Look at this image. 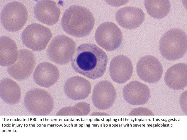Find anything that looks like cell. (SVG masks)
Here are the masks:
<instances>
[{
  "label": "cell",
  "mask_w": 187,
  "mask_h": 140,
  "mask_svg": "<svg viewBox=\"0 0 187 140\" xmlns=\"http://www.w3.org/2000/svg\"><path fill=\"white\" fill-rule=\"evenodd\" d=\"M90 105L84 102H81L72 106L64 107L59 110L58 115H86L90 111Z\"/></svg>",
  "instance_id": "obj_22"
},
{
  "label": "cell",
  "mask_w": 187,
  "mask_h": 140,
  "mask_svg": "<svg viewBox=\"0 0 187 140\" xmlns=\"http://www.w3.org/2000/svg\"><path fill=\"white\" fill-rule=\"evenodd\" d=\"M52 37L50 30L43 25L33 23L28 26L22 32L21 39L23 44L35 51L46 47Z\"/></svg>",
  "instance_id": "obj_6"
},
{
  "label": "cell",
  "mask_w": 187,
  "mask_h": 140,
  "mask_svg": "<svg viewBox=\"0 0 187 140\" xmlns=\"http://www.w3.org/2000/svg\"><path fill=\"white\" fill-rule=\"evenodd\" d=\"M166 85L174 90L183 89L187 85V66L184 63L176 64L170 67L164 76Z\"/></svg>",
  "instance_id": "obj_18"
},
{
  "label": "cell",
  "mask_w": 187,
  "mask_h": 140,
  "mask_svg": "<svg viewBox=\"0 0 187 140\" xmlns=\"http://www.w3.org/2000/svg\"><path fill=\"white\" fill-rule=\"evenodd\" d=\"M91 115H108V114L107 113H105L103 112H96L93 113L91 114Z\"/></svg>",
  "instance_id": "obj_25"
},
{
  "label": "cell",
  "mask_w": 187,
  "mask_h": 140,
  "mask_svg": "<svg viewBox=\"0 0 187 140\" xmlns=\"http://www.w3.org/2000/svg\"><path fill=\"white\" fill-rule=\"evenodd\" d=\"M36 64L33 53L27 49L18 51V56L15 62L7 68L8 74L18 80L26 79L31 74Z\"/></svg>",
  "instance_id": "obj_9"
},
{
  "label": "cell",
  "mask_w": 187,
  "mask_h": 140,
  "mask_svg": "<svg viewBox=\"0 0 187 140\" xmlns=\"http://www.w3.org/2000/svg\"><path fill=\"white\" fill-rule=\"evenodd\" d=\"M24 104L30 113L38 115H47L53 110L54 102L51 95L40 89H32L26 94Z\"/></svg>",
  "instance_id": "obj_7"
},
{
  "label": "cell",
  "mask_w": 187,
  "mask_h": 140,
  "mask_svg": "<svg viewBox=\"0 0 187 140\" xmlns=\"http://www.w3.org/2000/svg\"><path fill=\"white\" fill-rule=\"evenodd\" d=\"M144 5L148 14L157 19L166 16L171 8L169 0H145Z\"/></svg>",
  "instance_id": "obj_21"
},
{
  "label": "cell",
  "mask_w": 187,
  "mask_h": 140,
  "mask_svg": "<svg viewBox=\"0 0 187 140\" xmlns=\"http://www.w3.org/2000/svg\"><path fill=\"white\" fill-rule=\"evenodd\" d=\"M108 60L102 49L95 44L86 43L78 47L71 64L76 72L93 79L103 75Z\"/></svg>",
  "instance_id": "obj_1"
},
{
  "label": "cell",
  "mask_w": 187,
  "mask_h": 140,
  "mask_svg": "<svg viewBox=\"0 0 187 140\" xmlns=\"http://www.w3.org/2000/svg\"><path fill=\"white\" fill-rule=\"evenodd\" d=\"M123 94L125 100L133 106L146 103L150 97V91L148 86L137 81H131L124 87Z\"/></svg>",
  "instance_id": "obj_13"
},
{
  "label": "cell",
  "mask_w": 187,
  "mask_h": 140,
  "mask_svg": "<svg viewBox=\"0 0 187 140\" xmlns=\"http://www.w3.org/2000/svg\"><path fill=\"white\" fill-rule=\"evenodd\" d=\"M132 62L127 56L119 55L114 57L110 62L109 73L112 80L119 84L128 80L133 73Z\"/></svg>",
  "instance_id": "obj_12"
},
{
  "label": "cell",
  "mask_w": 187,
  "mask_h": 140,
  "mask_svg": "<svg viewBox=\"0 0 187 140\" xmlns=\"http://www.w3.org/2000/svg\"><path fill=\"white\" fill-rule=\"evenodd\" d=\"M129 115H154V114L149 109L146 107H140L132 110Z\"/></svg>",
  "instance_id": "obj_23"
},
{
  "label": "cell",
  "mask_w": 187,
  "mask_h": 140,
  "mask_svg": "<svg viewBox=\"0 0 187 140\" xmlns=\"http://www.w3.org/2000/svg\"><path fill=\"white\" fill-rule=\"evenodd\" d=\"M28 18V12L25 6L16 1L6 4L1 15L2 25L6 30L10 32H16L21 29Z\"/></svg>",
  "instance_id": "obj_5"
},
{
  "label": "cell",
  "mask_w": 187,
  "mask_h": 140,
  "mask_svg": "<svg viewBox=\"0 0 187 140\" xmlns=\"http://www.w3.org/2000/svg\"><path fill=\"white\" fill-rule=\"evenodd\" d=\"M94 23V18L91 12L84 7L78 5L67 8L61 21L63 30L68 34L78 37L89 35Z\"/></svg>",
  "instance_id": "obj_2"
},
{
  "label": "cell",
  "mask_w": 187,
  "mask_h": 140,
  "mask_svg": "<svg viewBox=\"0 0 187 140\" xmlns=\"http://www.w3.org/2000/svg\"><path fill=\"white\" fill-rule=\"evenodd\" d=\"M59 73L57 67L47 62L38 64L34 72L33 77L36 83L39 86L49 88L58 80Z\"/></svg>",
  "instance_id": "obj_17"
},
{
  "label": "cell",
  "mask_w": 187,
  "mask_h": 140,
  "mask_svg": "<svg viewBox=\"0 0 187 140\" xmlns=\"http://www.w3.org/2000/svg\"><path fill=\"white\" fill-rule=\"evenodd\" d=\"M116 96L113 84L107 80H102L95 86L92 99L94 106L101 110L110 108L113 104Z\"/></svg>",
  "instance_id": "obj_11"
},
{
  "label": "cell",
  "mask_w": 187,
  "mask_h": 140,
  "mask_svg": "<svg viewBox=\"0 0 187 140\" xmlns=\"http://www.w3.org/2000/svg\"><path fill=\"white\" fill-rule=\"evenodd\" d=\"M34 13L35 18L40 22L52 25L58 21L60 11L55 1L41 0L35 5Z\"/></svg>",
  "instance_id": "obj_16"
},
{
  "label": "cell",
  "mask_w": 187,
  "mask_h": 140,
  "mask_svg": "<svg viewBox=\"0 0 187 140\" xmlns=\"http://www.w3.org/2000/svg\"><path fill=\"white\" fill-rule=\"evenodd\" d=\"M0 64L3 66L10 65L16 61L18 56L17 45L8 36L0 37Z\"/></svg>",
  "instance_id": "obj_19"
},
{
  "label": "cell",
  "mask_w": 187,
  "mask_h": 140,
  "mask_svg": "<svg viewBox=\"0 0 187 140\" xmlns=\"http://www.w3.org/2000/svg\"><path fill=\"white\" fill-rule=\"evenodd\" d=\"M76 45L72 39L64 35L55 36L47 50L49 58L59 65H65L72 59L76 52Z\"/></svg>",
  "instance_id": "obj_4"
},
{
  "label": "cell",
  "mask_w": 187,
  "mask_h": 140,
  "mask_svg": "<svg viewBox=\"0 0 187 140\" xmlns=\"http://www.w3.org/2000/svg\"><path fill=\"white\" fill-rule=\"evenodd\" d=\"M187 93V92L185 93V91H184L181 94V97L180 98V103L181 107V108L182 110L183 113H186L187 114V102H185V101H187V100L185 101V99L187 98V97L185 98V96H187V95L185 96L186 94Z\"/></svg>",
  "instance_id": "obj_24"
},
{
  "label": "cell",
  "mask_w": 187,
  "mask_h": 140,
  "mask_svg": "<svg viewBox=\"0 0 187 140\" xmlns=\"http://www.w3.org/2000/svg\"><path fill=\"white\" fill-rule=\"evenodd\" d=\"M91 90L90 82L86 79L78 76L69 78L64 86L66 95L71 99L75 101L87 98L90 94Z\"/></svg>",
  "instance_id": "obj_15"
},
{
  "label": "cell",
  "mask_w": 187,
  "mask_h": 140,
  "mask_svg": "<svg viewBox=\"0 0 187 140\" xmlns=\"http://www.w3.org/2000/svg\"><path fill=\"white\" fill-rule=\"evenodd\" d=\"M115 17L118 23L121 27L131 30L141 25L144 20L145 15L140 8L126 6L118 10Z\"/></svg>",
  "instance_id": "obj_14"
},
{
  "label": "cell",
  "mask_w": 187,
  "mask_h": 140,
  "mask_svg": "<svg viewBox=\"0 0 187 140\" xmlns=\"http://www.w3.org/2000/svg\"><path fill=\"white\" fill-rule=\"evenodd\" d=\"M123 35L121 30L114 23L105 22L97 28L95 39L97 44L106 50L114 51L120 46Z\"/></svg>",
  "instance_id": "obj_8"
},
{
  "label": "cell",
  "mask_w": 187,
  "mask_h": 140,
  "mask_svg": "<svg viewBox=\"0 0 187 140\" xmlns=\"http://www.w3.org/2000/svg\"><path fill=\"white\" fill-rule=\"evenodd\" d=\"M136 71L139 78L149 83L158 82L162 77L163 68L162 64L155 57L146 55L141 57L136 66Z\"/></svg>",
  "instance_id": "obj_10"
},
{
  "label": "cell",
  "mask_w": 187,
  "mask_h": 140,
  "mask_svg": "<svg viewBox=\"0 0 187 140\" xmlns=\"http://www.w3.org/2000/svg\"><path fill=\"white\" fill-rule=\"evenodd\" d=\"M187 35L182 30L172 29L166 32L161 39L159 49L162 56L169 61L182 58L187 51Z\"/></svg>",
  "instance_id": "obj_3"
},
{
  "label": "cell",
  "mask_w": 187,
  "mask_h": 140,
  "mask_svg": "<svg viewBox=\"0 0 187 140\" xmlns=\"http://www.w3.org/2000/svg\"><path fill=\"white\" fill-rule=\"evenodd\" d=\"M0 96L5 102L14 104L18 102L21 96V91L18 84L12 79L5 78L0 83Z\"/></svg>",
  "instance_id": "obj_20"
}]
</instances>
